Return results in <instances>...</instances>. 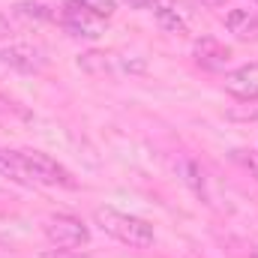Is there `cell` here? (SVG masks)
<instances>
[{
    "label": "cell",
    "instance_id": "6da1fadb",
    "mask_svg": "<svg viewBox=\"0 0 258 258\" xmlns=\"http://www.w3.org/2000/svg\"><path fill=\"white\" fill-rule=\"evenodd\" d=\"M93 219H96V225H99L108 237L126 243L132 249H147V246H153V240H156L153 225H150L147 219L132 216V213H123V210H117V207H96V210H93Z\"/></svg>",
    "mask_w": 258,
    "mask_h": 258
},
{
    "label": "cell",
    "instance_id": "7a4b0ae2",
    "mask_svg": "<svg viewBox=\"0 0 258 258\" xmlns=\"http://www.w3.org/2000/svg\"><path fill=\"white\" fill-rule=\"evenodd\" d=\"M42 231H45V237H48V243L54 249H81V246L90 243V228L78 216H72V213L48 216Z\"/></svg>",
    "mask_w": 258,
    "mask_h": 258
},
{
    "label": "cell",
    "instance_id": "3957f363",
    "mask_svg": "<svg viewBox=\"0 0 258 258\" xmlns=\"http://www.w3.org/2000/svg\"><path fill=\"white\" fill-rule=\"evenodd\" d=\"M18 153H21L24 171L30 177V186L33 183H39V186H75L72 174L48 153H42V150H18Z\"/></svg>",
    "mask_w": 258,
    "mask_h": 258
},
{
    "label": "cell",
    "instance_id": "277c9868",
    "mask_svg": "<svg viewBox=\"0 0 258 258\" xmlns=\"http://www.w3.org/2000/svg\"><path fill=\"white\" fill-rule=\"evenodd\" d=\"M60 24L69 36H78V39H99L108 27V18L96 15L93 9L81 6L78 0H69L60 12Z\"/></svg>",
    "mask_w": 258,
    "mask_h": 258
},
{
    "label": "cell",
    "instance_id": "5b68a950",
    "mask_svg": "<svg viewBox=\"0 0 258 258\" xmlns=\"http://www.w3.org/2000/svg\"><path fill=\"white\" fill-rule=\"evenodd\" d=\"M192 57L204 72H222L225 66L231 63V48L222 45L216 36H201V39H195V45H192Z\"/></svg>",
    "mask_w": 258,
    "mask_h": 258
},
{
    "label": "cell",
    "instance_id": "8992f818",
    "mask_svg": "<svg viewBox=\"0 0 258 258\" xmlns=\"http://www.w3.org/2000/svg\"><path fill=\"white\" fill-rule=\"evenodd\" d=\"M225 90L240 99V102H255L258 99V63L237 66L225 75Z\"/></svg>",
    "mask_w": 258,
    "mask_h": 258
},
{
    "label": "cell",
    "instance_id": "52a82bcc",
    "mask_svg": "<svg viewBox=\"0 0 258 258\" xmlns=\"http://www.w3.org/2000/svg\"><path fill=\"white\" fill-rule=\"evenodd\" d=\"M0 63L12 66L18 72H39L45 57L30 45H9V48H0Z\"/></svg>",
    "mask_w": 258,
    "mask_h": 258
},
{
    "label": "cell",
    "instance_id": "ba28073f",
    "mask_svg": "<svg viewBox=\"0 0 258 258\" xmlns=\"http://www.w3.org/2000/svg\"><path fill=\"white\" fill-rule=\"evenodd\" d=\"M225 27L240 42H258V15L252 9H231L225 15Z\"/></svg>",
    "mask_w": 258,
    "mask_h": 258
},
{
    "label": "cell",
    "instance_id": "9c48e42d",
    "mask_svg": "<svg viewBox=\"0 0 258 258\" xmlns=\"http://www.w3.org/2000/svg\"><path fill=\"white\" fill-rule=\"evenodd\" d=\"M0 177H6L12 183H21V186H30V177L24 171V162H21L18 150H0Z\"/></svg>",
    "mask_w": 258,
    "mask_h": 258
},
{
    "label": "cell",
    "instance_id": "30bf717a",
    "mask_svg": "<svg viewBox=\"0 0 258 258\" xmlns=\"http://www.w3.org/2000/svg\"><path fill=\"white\" fill-rule=\"evenodd\" d=\"M153 15H156V21H159L162 30H168V33H186V18L180 15V9L174 3L159 0L156 9H153Z\"/></svg>",
    "mask_w": 258,
    "mask_h": 258
},
{
    "label": "cell",
    "instance_id": "8fae6325",
    "mask_svg": "<svg viewBox=\"0 0 258 258\" xmlns=\"http://www.w3.org/2000/svg\"><path fill=\"white\" fill-rule=\"evenodd\" d=\"M177 174H180V180L192 189L195 195H207V180H204V171H201V165L192 162V159H180L177 162Z\"/></svg>",
    "mask_w": 258,
    "mask_h": 258
},
{
    "label": "cell",
    "instance_id": "7c38bea8",
    "mask_svg": "<svg viewBox=\"0 0 258 258\" xmlns=\"http://www.w3.org/2000/svg\"><path fill=\"white\" fill-rule=\"evenodd\" d=\"M108 57H111V54L90 51V54H81L78 66H84L87 72H99V75H105V72H111V60H108Z\"/></svg>",
    "mask_w": 258,
    "mask_h": 258
},
{
    "label": "cell",
    "instance_id": "4fadbf2b",
    "mask_svg": "<svg viewBox=\"0 0 258 258\" xmlns=\"http://www.w3.org/2000/svg\"><path fill=\"white\" fill-rule=\"evenodd\" d=\"M81 6H87V9H93L96 15H102V18H108L114 9H117V0H78Z\"/></svg>",
    "mask_w": 258,
    "mask_h": 258
},
{
    "label": "cell",
    "instance_id": "5bb4252c",
    "mask_svg": "<svg viewBox=\"0 0 258 258\" xmlns=\"http://www.w3.org/2000/svg\"><path fill=\"white\" fill-rule=\"evenodd\" d=\"M42 258H87L81 249H51V252H45Z\"/></svg>",
    "mask_w": 258,
    "mask_h": 258
},
{
    "label": "cell",
    "instance_id": "9a60e30c",
    "mask_svg": "<svg viewBox=\"0 0 258 258\" xmlns=\"http://www.w3.org/2000/svg\"><path fill=\"white\" fill-rule=\"evenodd\" d=\"M126 3H129V9H138V12H147V9H150V12H153L159 0H126Z\"/></svg>",
    "mask_w": 258,
    "mask_h": 258
},
{
    "label": "cell",
    "instance_id": "2e32d148",
    "mask_svg": "<svg viewBox=\"0 0 258 258\" xmlns=\"http://www.w3.org/2000/svg\"><path fill=\"white\" fill-rule=\"evenodd\" d=\"M6 33H9V18L0 12V36H6Z\"/></svg>",
    "mask_w": 258,
    "mask_h": 258
},
{
    "label": "cell",
    "instance_id": "e0dca14e",
    "mask_svg": "<svg viewBox=\"0 0 258 258\" xmlns=\"http://www.w3.org/2000/svg\"><path fill=\"white\" fill-rule=\"evenodd\" d=\"M201 3H207V6H219L222 0H201Z\"/></svg>",
    "mask_w": 258,
    "mask_h": 258
},
{
    "label": "cell",
    "instance_id": "ac0fdd59",
    "mask_svg": "<svg viewBox=\"0 0 258 258\" xmlns=\"http://www.w3.org/2000/svg\"><path fill=\"white\" fill-rule=\"evenodd\" d=\"M0 66H3V63H0Z\"/></svg>",
    "mask_w": 258,
    "mask_h": 258
},
{
    "label": "cell",
    "instance_id": "d6986e66",
    "mask_svg": "<svg viewBox=\"0 0 258 258\" xmlns=\"http://www.w3.org/2000/svg\"><path fill=\"white\" fill-rule=\"evenodd\" d=\"M255 3H258V0H255Z\"/></svg>",
    "mask_w": 258,
    "mask_h": 258
}]
</instances>
